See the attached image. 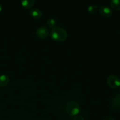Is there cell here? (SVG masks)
I'll use <instances>...</instances> for the list:
<instances>
[{"mask_svg": "<svg viewBox=\"0 0 120 120\" xmlns=\"http://www.w3.org/2000/svg\"><path fill=\"white\" fill-rule=\"evenodd\" d=\"M73 120H84V118L82 116H75Z\"/></svg>", "mask_w": 120, "mask_h": 120, "instance_id": "obj_13", "label": "cell"}, {"mask_svg": "<svg viewBox=\"0 0 120 120\" xmlns=\"http://www.w3.org/2000/svg\"><path fill=\"white\" fill-rule=\"evenodd\" d=\"M110 6L116 11H120V0H112L110 2Z\"/></svg>", "mask_w": 120, "mask_h": 120, "instance_id": "obj_10", "label": "cell"}, {"mask_svg": "<svg viewBox=\"0 0 120 120\" xmlns=\"http://www.w3.org/2000/svg\"><path fill=\"white\" fill-rule=\"evenodd\" d=\"M104 120H115V119H114L113 118H112L111 117H107L104 118Z\"/></svg>", "mask_w": 120, "mask_h": 120, "instance_id": "obj_14", "label": "cell"}, {"mask_svg": "<svg viewBox=\"0 0 120 120\" xmlns=\"http://www.w3.org/2000/svg\"><path fill=\"white\" fill-rule=\"evenodd\" d=\"M112 105L116 109H120V94H116L112 100Z\"/></svg>", "mask_w": 120, "mask_h": 120, "instance_id": "obj_8", "label": "cell"}, {"mask_svg": "<svg viewBox=\"0 0 120 120\" xmlns=\"http://www.w3.org/2000/svg\"><path fill=\"white\" fill-rule=\"evenodd\" d=\"M66 111L71 116H77L80 112V105L76 101H70L66 105Z\"/></svg>", "mask_w": 120, "mask_h": 120, "instance_id": "obj_2", "label": "cell"}, {"mask_svg": "<svg viewBox=\"0 0 120 120\" xmlns=\"http://www.w3.org/2000/svg\"><path fill=\"white\" fill-rule=\"evenodd\" d=\"M34 0H25L21 2V5L25 9H30L35 4Z\"/></svg>", "mask_w": 120, "mask_h": 120, "instance_id": "obj_9", "label": "cell"}, {"mask_svg": "<svg viewBox=\"0 0 120 120\" xmlns=\"http://www.w3.org/2000/svg\"><path fill=\"white\" fill-rule=\"evenodd\" d=\"M36 36L41 39L46 38L49 34V30L45 26L39 27L36 30Z\"/></svg>", "mask_w": 120, "mask_h": 120, "instance_id": "obj_4", "label": "cell"}, {"mask_svg": "<svg viewBox=\"0 0 120 120\" xmlns=\"http://www.w3.org/2000/svg\"><path fill=\"white\" fill-rule=\"evenodd\" d=\"M47 25H48L49 28H51L52 29L54 28H56L57 25V21L55 18H49L47 21Z\"/></svg>", "mask_w": 120, "mask_h": 120, "instance_id": "obj_11", "label": "cell"}, {"mask_svg": "<svg viewBox=\"0 0 120 120\" xmlns=\"http://www.w3.org/2000/svg\"></svg>", "mask_w": 120, "mask_h": 120, "instance_id": "obj_16", "label": "cell"}, {"mask_svg": "<svg viewBox=\"0 0 120 120\" xmlns=\"http://www.w3.org/2000/svg\"><path fill=\"white\" fill-rule=\"evenodd\" d=\"M9 77L6 75L0 76V87H5L7 86L9 83Z\"/></svg>", "mask_w": 120, "mask_h": 120, "instance_id": "obj_7", "label": "cell"}, {"mask_svg": "<svg viewBox=\"0 0 120 120\" xmlns=\"http://www.w3.org/2000/svg\"><path fill=\"white\" fill-rule=\"evenodd\" d=\"M50 35L53 40L59 42L65 41L68 38V34L66 30L59 27H56L52 29Z\"/></svg>", "mask_w": 120, "mask_h": 120, "instance_id": "obj_1", "label": "cell"}, {"mask_svg": "<svg viewBox=\"0 0 120 120\" xmlns=\"http://www.w3.org/2000/svg\"><path fill=\"white\" fill-rule=\"evenodd\" d=\"M107 82L110 88L116 89L120 86V79L114 75H111L108 77Z\"/></svg>", "mask_w": 120, "mask_h": 120, "instance_id": "obj_3", "label": "cell"}, {"mask_svg": "<svg viewBox=\"0 0 120 120\" xmlns=\"http://www.w3.org/2000/svg\"><path fill=\"white\" fill-rule=\"evenodd\" d=\"M2 5L1 4H0V12L1 11H2Z\"/></svg>", "mask_w": 120, "mask_h": 120, "instance_id": "obj_15", "label": "cell"}, {"mask_svg": "<svg viewBox=\"0 0 120 120\" xmlns=\"http://www.w3.org/2000/svg\"><path fill=\"white\" fill-rule=\"evenodd\" d=\"M29 13H30V16L33 18L36 19L41 18L42 16V12L40 9L38 8H33L30 11Z\"/></svg>", "mask_w": 120, "mask_h": 120, "instance_id": "obj_6", "label": "cell"}, {"mask_svg": "<svg viewBox=\"0 0 120 120\" xmlns=\"http://www.w3.org/2000/svg\"><path fill=\"white\" fill-rule=\"evenodd\" d=\"M98 9V6L96 4H91L88 7L87 11L90 14H94Z\"/></svg>", "mask_w": 120, "mask_h": 120, "instance_id": "obj_12", "label": "cell"}, {"mask_svg": "<svg viewBox=\"0 0 120 120\" xmlns=\"http://www.w3.org/2000/svg\"><path fill=\"white\" fill-rule=\"evenodd\" d=\"M99 13L104 18H110L112 15V10L107 6H102L99 9Z\"/></svg>", "mask_w": 120, "mask_h": 120, "instance_id": "obj_5", "label": "cell"}]
</instances>
